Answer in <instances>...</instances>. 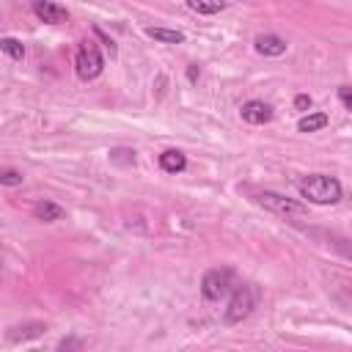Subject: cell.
I'll use <instances>...</instances> for the list:
<instances>
[{
	"label": "cell",
	"instance_id": "ba28073f",
	"mask_svg": "<svg viewBox=\"0 0 352 352\" xmlns=\"http://www.w3.org/2000/svg\"><path fill=\"white\" fill-rule=\"evenodd\" d=\"M253 47H256V52L264 55V58H278V55L286 52L289 44H286L280 36H275V33H261V36L253 38Z\"/></svg>",
	"mask_w": 352,
	"mask_h": 352
},
{
	"label": "cell",
	"instance_id": "6da1fadb",
	"mask_svg": "<svg viewBox=\"0 0 352 352\" xmlns=\"http://www.w3.org/2000/svg\"><path fill=\"white\" fill-rule=\"evenodd\" d=\"M297 190H300V198H305L308 204H319V206H333L344 195L341 182L327 173H311V176L300 179Z\"/></svg>",
	"mask_w": 352,
	"mask_h": 352
},
{
	"label": "cell",
	"instance_id": "30bf717a",
	"mask_svg": "<svg viewBox=\"0 0 352 352\" xmlns=\"http://www.w3.org/2000/svg\"><path fill=\"white\" fill-rule=\"evenodd\" d=\"M63 214H66L63 206H58V204H52V201H38V204H33V217L41 220V223H55V220H60Z\"/></svg>",
	"mask_w": 352,
	"mask_h": 352
},
{
	"label": "cell",
	"instance_id": "3957f363",
	"mask_svg": "<svg viewBox=\"0 0 352 352\" xmlns=\"http://www.w3.org/2000/svg\"><path fill=\"white\" fill-rule=\"evenodd\" d=\"M102 69H104V58H102L99 44L94 38L80 41L77 55H74V72H77V77L82 82H91V80H96L102 74Z\"/></svg>",
	"mask_w": 352,
	"mask_h": 352
},
{
	"label": "cell",
	"instance_id": "9a60e30c",
	"mask_svg": "<svg viewBox=\"0 0 352 352\" xmlns=\"http://www.w3.org/2000/svg\"><path fill=\"white\" fill-rule=\"evenodd\" d=\"M25 182V176L16 168H0V184L3 187H19Z\"/></svg>",
	"mask_w": 352,
	"mask_h": 352
},
{
	"label": "cell",
	"instance_id": "ac0fdd59",
	"mask_svg": "<svg viewBox=\"0 0 352 352\" xmlns=\"http://www.w3.org/2000/svg\"><path fill=\"white\" fill-rule=\"evenodd\" d=\"M82 349V338L80 336H69L58 344V352H80Z\"/></svg>",
	"mask_w": 352,
	"mask_h": 352
},
{
	"label": "cell",
	"instance_id": "7c38bea8",
	"mask_svg": "<svg viewBox=\"0 0 352 352\" xmlns=\"http://www.w3.org/2000/svg\"><path fill=\"white\" fill-rule=\"evenodd\" d=\"M327 113H308V116H302L300 121H297V129L300 132H319V129H324L327 126Z\"/></svg>",
	"mask_w": 352,
	"mask_h": 352
},
{
	"label": "cell",
	"instance_id": "8992f818",
	"mask_svg": "<svg viewBox=\"0 0 352 352\" xmlns=\"http://www.w3.org/2000/svg\"><path fill=\"white\" fill-rule=\"evenodd\" d=\"M239 116H242L245 124L261 126V124H270L272 121V107L267 102H261V99H250V102H245L239 107Z\"/></svg>",
	"mask_w": 352,
	"mask_h": 352
},
{
	"label": "cell",
	"instance_id": "8fae6325",
	"mask_svg": "<svg viewBox=\"0 0 352 352\" xmlns=\"http://www.w3.org/2000/svg\"><path fill=\"white\" fill-rule=\"evenodd\" d=\"M146 36L160 44H182L184 41V33L173 30V28H146Z\"/></svg>",
	"mask_w": 352,
	"mask_h": 352
},
{
	"label": "cell",
	"instance_id": "4fadbf2b",
	"mask_svg": "<svg viewBox=\"0 0 352 352\" xmlns=\"http://www.w3.org/2000/svg\"><path fill=\"white\" fill-rule=\"evenodd\" d=\"M0 50H3L11 60H22V58H25V44H22L19 38H14V36L0 38Z\"/></svg>",
	"mask_w": 352,
	"mask_h": 352
},
{
	"label": "cell",
	"instance_id": "5b68a950",
	"mask_svg": "<svg viewBox=\"0 0 352 352\" xmlns=\"http://www.w3.org/2000/svg\"><path fill=\"white\" fill-rule=\"evenodd\" d=\"M234 286V272L231 270H209L201 280V294L206 302H220Z\"/></svg>",
	"mask_w": 352,
	"mask_h": 352
},
{
	"label": "cell",
	"instance_id": "9c48e42d",
	"mask_svg": "<svg viewBox=\"0 0 352 352\" xmlns=\"http://www.w3.org/2000/svg\"><path fill=\"white\" fill-rule=\"evenodd\" d=\"M160 168H162L165 173H182V170L187 168V157H184L179 148H168V151L160 154Z\"/></svg>",
	"mask_w": 352,
	"mask_h": 352
},
{
	"label": "cell",
	"instance_id": "52a82bcc",
	"mask_svg": "<svg viewBox=\"0 0 352 352\" xmlns=\"http://www.w3.org/2000/svg\"><path fill=\"white\" fill-rule=\"evenodd\" d=\"M30 11H33L41 22H47V25H60V22L69 19L66 6H60V3H50V0H36V3L30 6Z\"/></svg>",
	"mask_w": 352,
	"mask_h": 352
},
{
	"label": "cell",
	"instance_id": "7a4b0ae2",
	"mask_svg": "<svg viewBox=\"0 0 352 352\" xmlns=\"http://www.w3.org/2000/svg\"><path fill=\"white\" fill-rule=\"evenodd\" d=\"M258 300H261V289L258 286H253V283L236 286L231 292V300H228L226 311H223V322L226 324H239L242 319H248L253 314V308L258 305Z\"/></svg>",
	"mask_w": 352,
	"mask_h": 352
},
{
	"label": "cell",
	"instance_id": "44dd1931",
	"mask_svg": "<svg viewBox=\"0 0 352 352\" xmlns=\"http://www.w3.org/2000/svg\"><path fill=\"white\" fill-rule=\"evenodd\" d=\"M198 77H201V69H198L195 63H190V66H187V80H190V82H198Z\"/></svg>",
	"mask_w": 352,
	"mask_h": 352
},
{
	"label": "cell",
	"instance_id": "277c9868",
	"mask_svg": "<svg viewBox=\"0 0 352 352\" xmlns=\"http://www.w3.org/2000/svg\"><path fill=\"white\" fill-rule=\"evenodd\" d=\"M256 201H258L267 212L280 214V217H286V220H289V217H305V214H308V206H305L302 201H297V198H286V195L272 192V190L258 192Z\"/></svg>",
	"mask_w": 352,
	"mask_h": 352
},
{
	"label": "cell",
	"instance_id": "2e32d148",
	"mask_svg": "<svg viewBox=\"0 0 352 352\" xmlns=\"http://www.w3.org/2000/svg\"><path fill=\"white\" fill-rule=\"evenodd\" d=\"M14 330H16V333H8V338H11V341H19V338H36V336H38V333L44 330V324H38V322H36V324L14 327Z\"/></svg>",
	"mask_w": 352,
	"mask_h": 352
},
{
	"label": "cell",
	"instance_id": "ffe728a7",
	"mask_svg": "<svg viewBox=\"0 0 352 352\" xmlns=\"http://www.w3.org/2000/svg\"><path fill=\"white\" fill-rule=\"evenodd\" d=\"M294 107H297V110H308V107H311V96H308V94H297V96H294Z\"/></svg>",
	"mask_w": 352,
	"mask_h": 352
},
{
	"label": "cell",
	"instance_id": "d6986e66",
	"mask_svg": "<svg viewBox=\"0 0 352 352\" xmlns=\"http://www.w3.org/2000/svg\"><path fill=\"white\" fill-rule=\"evenodd\" d=\"M338 99H341V104H344L346 110H352V94H349V85H341V88H338Z\"/></svg>",
	"mask_w": 352,
	"mask_h": 352
},
{
	"label": "cell",
	"instance_id": "e0dca14e",
	"mask_svg": "<svg viewBox=\"0 0 352 352\" xmlns=\"http://www.w3.org/2000/svg\"><path fill=\"white\" fill-rule=\"evenodd\" d=\"M110 162H116V165H135V151L132 148H113L110 151Z\"/></svg>",
	"mask_w": 352,
	"mask_h": 352
},
{
	"label": "cell",
	"instance_id": "5bb4252c",
	"mask_svg": "<svg viewBox=\"0 0 352 352\" xmlns=\"http://www.w3.org/2000/svg\"><path fill=\"white\" fill-rule=\"evenodd\" d=\"M187 8L195 14H220L228 8V3H206V0H187Z\"/></svg>",
	"mask_w": 352,
	"mask_h": 352
}]
</instances>
